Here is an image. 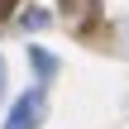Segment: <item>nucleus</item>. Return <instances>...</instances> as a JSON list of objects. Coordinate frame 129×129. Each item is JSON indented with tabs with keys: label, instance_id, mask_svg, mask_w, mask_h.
I'll return each mask as SVG.
<instances>
[{
	"label": "nucleus",
	"instance_id": "1",
	"mask_svg": "<svg viewBox=\"0 0 129 129\" xmlns=\"http://www.w3.org/2000/svg\"><path fill=\"white\" fill-rule=\"evenodd\" d=\"M38 110H43V91L34 86V91H24V96L10 105V115H5L0 129H34V124H38Z\"/></svg>",
	"mask_w": 129,
	"mask_h": 129
},
{
	"label": "nucleus",
	"instance_id": "2",
	"mask_svg": "<svg viewBox=\"0 0 129 129\" xmlns=\"http://www.w3.org/2000/svg\"><path fill=\"white\" fill-rule=\"evenodd\" d=\"M29 57H34V67H38V77H53V57H48L43 48H29Z\"/></svg>",
	"mask_w": 129,
	"mask_h": 129
},
{
	"label": "nucleus",
	"instance_id": "3",
	"mask_svg": "<svg viewBox=\"0 0 129 129\" xmlns=\"http://www.w3.org/2000/svg\"><path fill=\"white\" fill-rule=\"evenodd\" d=\"M38 24H48V10H24V29H38Z\"/></svg>",
	"mask_w": 129,
	"mask_h": 129
},
{
	"label": "nucleus",
	"instance_id": "4",
	"mask_svg": "<svg viewBox=\"0 0 129 129\" xmlns=\"http://www.w3.org/2000/svg\"><path fill=\"white\" fill-rule=\"evenodd\" d=\"M0 91H5V72H0Z\"/></svg>",
	"mask_w": 129,
	"mask_h": 129
}]
</instances>
